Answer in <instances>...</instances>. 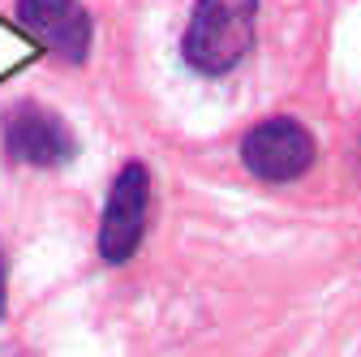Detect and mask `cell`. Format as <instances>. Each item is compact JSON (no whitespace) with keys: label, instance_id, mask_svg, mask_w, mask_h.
Instances as JSON below:
<instances>
[{"label":"cell","instance_id":"4","mask_svg":"<svg viewBox=\"0 0 361 357\" xmlns=\"http://www.w3.org/2000/svg\"><path fill=\"white\" fill-rule=\"evenodd\" d=\"M5 151L30 168H61L73 159L78 143L56 112L39 104H18L5 112Z\"/></svg>","mask_w":361,"mask_h":357},{"label":"cell","instance_id":"3","mask_svg":"<svg viewBox=\"0 0 361 357\" xmlns=\"http://www.w3.org/2000/svg\"><path fill=\"white\" fill-rule=\"evenodd\" d=\"M147 207H151V176L142 164H125L108 190V207L99 219V254L108 262L133 258L147 233Z\"/></svg>","mask_w":361,"mask_h":357},{"label":"cell","instance_id":"5","mask_svg":"<svg viewBox=\"0 0 361 357\" xmlns=\"http://www.w3.org/2000/svg\"><path fill=\"white\" fill-rule=\"evenodd\" d=\"M22 30L69 65L90 56V13L78 0H18Z\"/></svg>","mask_w":361,"mask_h":357},{"label":"cell","instance_id":"6","mask_svg":"<svg viewBox=\"0 0 361 357\" xmlns=\"http://www.w3.org/2000/svg\"><path fill=\"white\" fill-rule=\"evenodd\" d=\"M5 305H9V262H5V250H0V319H5Z\"/></svg>","mask_w":361,"mask_h":357},{"label":"cell","instance_id":"1","mask_svg":"<svg viewBox=\"0 0 361 357\" xmlns=\"http://www.w3.org/2000/svg\"><path fill=\"white\" fill-rule=\"evenodd\" d=\"M254 18H258V0H198L185 39H180L190 69L207 78L237 69V61L254 48Z\"/></svg>","mask_w":361,"mask_h":357},{"label":"cell","instance_id":"2","mask_svg":"<svg viewBox=\"0 0 361 357\" xmlns=\"http://www.w3.org/2000/svg\"><path fill=\"white\" fill-rule=\"evenodd\" d=\"M241 159L258 181H297L314 164V133L293 116L258 121L241 138Z\"/></svg>","mask_w":361,"mask_h":357}]
</instances>
